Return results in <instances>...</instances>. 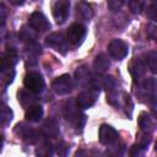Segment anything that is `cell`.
<instances>
[{"mask_svg": "<svg viewBox=\"0 0 157 157\" xmlns=\"http://www.w3.org/2000/svg\"><path fill=\"white\" fill-rule=\"evenodd\" d=\"M40 132L45 137H56L58 134H59V125H58V123L54 119L49 118V119H47L43 123L42 129H40Z\"/></svg>", "mask_w": 157, "mask_h": 157, "instance_id": "16", "label": "cell"}, {"mask_svg": "<svg viewBox=\"0 0 157 157\" xmlns=\"http://www.w3.org/2000/svg\"><path fill=\"white\" fill-rule=\"evenodd\" d=\"M18 36H20V38H21L22 40H32V39L36 38V31H34L32 27L28 28L27 26H23V27L21 28Z\"/></svg>", "mask_w": 157, "mask_h": 157, "instance_id": "22", "label": "cell"}, {"mask_svg": "<svg viewBox=\"0 0 157 157\" xmlns=\"http://www.w3.org/2000/svg\"><path fill=\"white\" fill-rule=\"evenodd\" d=\"M129 70H130V74H131V76L134 78V81H136V80H139L145 74V71H146V63L141 58H135L131 61Z\"/></svg>", "mask_w": 157, "mask_h": 157, "instance_id": "15", "label": "cell"}, {"mask_svg": "<svg viewBox=\"0 0 157 157\" xmlns=\"http://www.w3.org/2000/svg\"><path fill=\"white\" fill-rule=\"evenodd\" d=\"M67 151H69V146H67L65 142H59V144H58V146H56V152H58V155L65 156V155L67 153Z\"/></svg>", "mask_w": 157, "mask_h": 157, "instance_id": "27", "label": "cell"}, {"mask_svg": "<svg viewBox=\"0 0 157 157\" xmlns=\"http://www.w3.org/2000/svg\"><path fill=\"white\" fill-rule=\"evenodd\" d=\"M63 113H64L65 119L69 123H71L76 128L77 131L82 130V128L85 125V121H86V115L80 112L78 105L76 104V102L74 99H69V101L65 102Z\"/></svg>", "mask_w": 157, "mask_h": 157, "instance_id": "1", "label": "cell"}, {"mask_svg": "<svg viewBox=\"0 0 157 157\" xmlns=\"http://www.w3.org/2000/svg\"><path fill=\"white\" fill-rule=\"evenodd\" d=\"M15 132H16L18 136H21L23 140H26L27 142H31V144L37 142V141L39 140V136H38L39 132L36 131V130H33L31 126H28V125H26V124H23V123L16 125Z\"/></svg>", "mask_w": 157, "mask_h": 157, "instance_id": "10", "label": "cell"}, {"mask_svg": "<svg viewBox=\"0 0 157 157\" xmlns=\"http://www.w3.org/2000/svg\"><path fill=\"white\" fill-rule=\"evenodd\" d=\"M70 2L69 0H54L52 5V13L56 23H63L69 16Z\"/></svg>", "mask_w": 157, "mask_h": 157, "instance_id": "5", "label": "cell"}, {"mask_svg": "<svg viewBox=\"0 0 157 157\" xmlns=\"http://www.w3.org/2000/svg\"><path fill=\"white\" fill-rule=\"evenodd\" d=\"M75 76H76V78H77V81L81 82L82 85H88V83H90L91 86H93L92 83L94 82V80H93L92 74H91V71L88 70L87 66H81V67H78V69L76 70V72H75Z\"/></svg>", "mask_w": 157, "mask_h": 157, "instance_id": "19", "label": "cell"}, {"mask_svg": "<svg viewBox=\"0 0 157 157\" xmlns=\"http://www.w3.org/2000/svg\"><path fill=\"white\" fill-rule=\"evenodd\" d=\"M1 145H2V137L0 136V148H1Z\"/></svg>", "mask_w": 157, "mask_h": 157, "instance_id": "32", "label": "cell"}, {"mask_svg": "<svg viewBox=\"0 0 157 157\" xmlns=\"http://www.w3.org/2000/svg\"><path fill=\"white\" fill-rule=\"evenodd\" d=\"M129 9L132 13H140L145 9V0H129Z\"/></svg>", "mask_w": 157, "mask_h": 157, "instance_id": "24", "label": "cell"}, {"mask_svg": "<svg viewBox=\"0 0 157 157\" xmlns=\"http://www.w3.org/2000/svg\"><path fill=\"white\" fill-rule=\"evenodd\" d=\"M18 101H20V103H21L23 107H26V105L28 104V102H29V105L36 104V102H37V99H36L34 96H31V94H28V93L25 92V91L18 92Z\"/></svg>", "mask_w": 157, "mask_h": 157, "instance_id": "23", "label": "cell"}, {"mask_svg": "<svg viewBox=\"0 0 157 157\" xmlns=\"http://www.w3.org/2000/svg\"><path fill=\"white\" fill-rule=\"evenodd\" d=\"M52 153H53V147L49 142H45L43 146H40L36 150V155H38V156H50Z\"/></svg>", "mask_w": 157, "mask_h": 157, "instance_id": "25", "label": "cell"}, {"mask_svg": "<svg viewBox=\"0 0 157 157\" xmlns=\"http://www.w3.org/2000/svg\"><path fill=\"white\" fill-rule=\"evenodd\" d=\"M76 16L80 20L90 21L92 18V16H93V10H92L91 5L85 0L78 1L77 5H76Z\"/></svg>", "mask_w": 157, "mask_h": 157, "instance_id": "14", "label": "cell"}, {"mask_svg": "<svg viewBox=\"0 0 157 157\" xmlns=\"http://www.w3.org/2000/svg\"><path fill=\"white\" fill-rule=\"evenodd\" d=\"M129 47L128 44L121 39H113L108 44V53L109 55L115 60H121L128 55Z\"/></svg>", "mask_w": 157, "mask_h": 157, "instance_id": "6", "label": "cell"}, {"mask_svg": "<svg viewBox=\"0 0 157 157\" xmlns=\"http://www.w3.org/2000/svg\"><path fill=\"white\" fill-rule=\"evenodd\" d=\"M26 119L31 123H38L42 118H43V108L39 104H32L27 108L26 114H25Z\"/></svg>", "mask_w": 157, "mask_h": 157, "instance_id": "18", "label": "cell"}, {"mask_svg": "<svg viewBox=\"0 0 157 157\" xmlns=\"http://www.w3.org/2000/svg\"><path fill=\"white\" fill-rule=\"evenodd\" d=\"M12 119V110L9 105L0 102V126L7 125Z\"/></svg>", "mask_w": 157, "mask_h": 157, "instance_id": "20", "label": "cell"}, {"mask_svg": "<svg viewBox=\"0 0 157 157\" xmlns=\"http://www.w3.org/2000/svg\"><path fill=\"white\" fill-rule=\"evenodd\" d=\"M11 4H13V5H21L22 2H23V0H9Z\"/></svg>", "mask_w": 157, "mask_h": 157, "instance_id": "31", "label": "cell"}, {"mask_svg": "<svg viewBox=\"0 0 157 157\" xmlns=\"http://www.w3.org/2000/svg\"><path fill=\"white\" fill-rule=\"evenodd\" d=\"M23 83H25L26 88L33 93H39L44 88V80H43L42 75L36 71L28 72L23 78Z\"/></svg>", "mask_w": 157, "mask_h": 157, "instance_id": "4", "label": "cell"}, {"mask_svg": "<svg viewBox=\"0 0 157 157\" xmlns=\"http://www.w3.org/2000/svg\"><path fill=\"white\" fill-rule=\"evenodd\" d=\"M86 36V27L81 23H72L66 32V40L74 45H78Z\"/></svg>", "mask_w": 157, "mask_h": 157, "instance_id": "7", "label": "cell"}, {"mask_svg": "<svg viewBox=\"0 0 157 157\" xmlns=\"http://www.w3.org/2000/svg\"><path fill=\"white\" fill-rule=\"evenodd\" d=\"M45 43H47V45L54 48L55 50L61 52V53H65V49H66V39H65V37H64V34L61 32L50 33L47 37Z\"/></svg>", "mask_w": 157, "mask_h": 157, "instance_id": "12", "label": "cell"}, {"mask_svg": "<svg viewBox=\"0 0 157 157\" xmlns=\"http://www.w3.org/2000/svg\"><path fill=\"white\" fill-rule=\"evenodd\" d=\"M147 15H148V17H150L151 20H155V18H156V2H153V4L150 6V9H148V11H147Z\"/></svg>", "mask_w": 157, "mask_h": 157, "instance_id": "29", "label": "cell"}, {"mask_svg": "<svg viewBox=\"0 0 157 157\" xmlns=\"http://www.w3.org/2000/svg\"><path fill=\"white\" fill-rule=\"evenodd\" d=\"M144 147H141L139 144L137 145H134L132 147H131V150H130V156H132V157H135V156H141L142 153H144Z\"/></svg>", "mask_w": 157, "mask_h": 157, "instance_id": "28", "label": "cell"}, {"mask_svg": "<svg viewBox=\"0 0 157 157\" xmlns=\"http://www.w3.org/2000/svg\"><path fill=\"white\" fill-rule=\"evenodd\" d=\"M110 66V60L105 54H98L94 58V63H93V67L96 70V72L98 74H105L109 70Z\"/></svg>", "mask_w": 157, "mask_h": 157, "instance_id": "17", "label": "cell"}, {"mask_svg": "<svg viewBox=\"0 0 157 157\" xmlns=\"http://www.w3.org/2000/svg\"><path fill=\"white\" fill-rule=\"evenodd\" d=\"M98 94H99V86L97 85H93V86H90L87 90L82 91L77 98H76V104L78 105L80 109H87L90 107H92L97 98H98Z\"/></svg>", "mask_w": 157, "mask_h": 157, "instance_id": "2", "label": "cell"}, {"mask_svg": "<svg viewBox=\"0 0 157 157\" xmlns=\"http://www.w3.org/2000/svg\"><path fill=\"white\" fill-rule=\"evenodd\" d=\"M52 88L54 90V92L56 94H60V96H64V94H69L72 88H74V82H72V78L70 77V75L67 74H64L61 76H58L53 83H52Z\"/></svg>", "mask_w": 157, "mask_h": 157, "instance_id": "3", "label": "cell"}, {"mask_svg": "<svg viewBox=\"0 0 157 157\" xmlns=\"http://www.w3.org/2000/svg\"><path fill=\"white\" fill-rule=\"evenodd\" d=\"M16 63H17V52L13 48H9L0 56V72L12 69Z\"/></svg>", "mask_w": 157, "mask_h": 157, "instance_id": "11", "label": "cell"}, {"mask_svg": "<svg viewBox=\"0 0 157 157\" xmlns=\"http://www.w3.org/2000/svg\"><path fill=\"white\" fill-rule=\"evenodd\" d=\"M6 13H7L6 7L0 2V21H4L6 18Z\"/></svg>", "mask_w": 157, "mask_h": 157, "instance_id": "30", "label": "cell"}, {"mask_svg": "<svg viewBox=\"0 0 157 157\" xmlns=\"http://www.w3.org/2000/svg\"><path fill=\"white\" fill-rule=\"evenodd\" d=\"M124 4V0H107V6L110 11H119Z\"/></svg>", "mask_w": 157, "mask_h": 157, "instance_id": "26", "label": "cell"}, {"mask_svg": "<svg viewBox=\"0 0 157 157\" xmlns=\"http://www.w3.org/2000/svg\"><path fill=\"white\" fill-rule=\"evenodd\" d=\"M28 23L36 32H45L50 28V23L48 18L39 11H34L33 13H31L28 18Z\"/></svg>", "mask_w": 157, "mask_h": 157, "instance_id": "8", "label": "cell"}, {"mask_svg": "<svg viewBox=\"0 0 157 157\" xmlns=\"http://www.w3.org/2000/svg\"><path fill=\"white\" fill-rule=\"evenodd\" d=\"M146 66H148V69L151 70V72L156 74L157 72V53L156 52H150L147 54V59H146Z\"/></svg>", "mask_w": 157, "mask_h": 157, "instance_id": "21", "label": "cell"}, {"mask_svg": "<svg viewBox=\"0 0 157 157\" xmlns=\"http://www.w3.org/2000/svg\"><path fill=\"white\" fill-rule=\"evenodd\" d=\"M137 121H139L140 129L144 132H146V134H151L156 129V120H155V118H152L147 113H141Z\"/></svg>", "mask_w": 157, "mask_h": 157, "instance_id": "13", "label": "cell"}, {"mask_svg": "<svg viewBox=\"0 0 157 157\" xmlns=\"http://www.w3.org/2000/svg\"><path fill=\"white\" fill-rule=\"evenodd\" d=\"M98 136H99V141L103 144V145H113L118 137H119V134L118 131L108 125V124H102L101 128H99V131H98Z\"/></svg>", "mask_w": 157, "mask_h": 157, "instance_id": "9", "label": "cell"}]
</instances>
